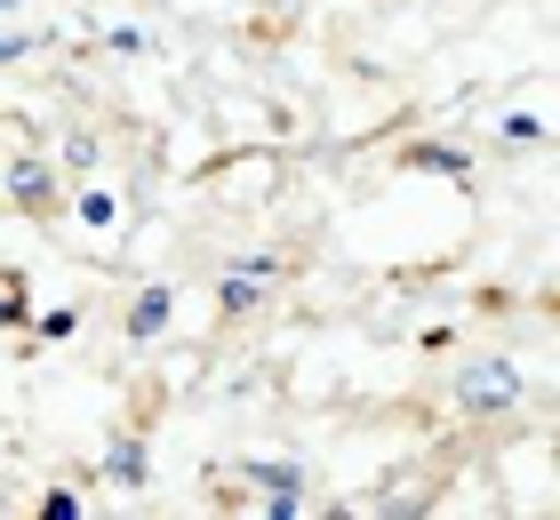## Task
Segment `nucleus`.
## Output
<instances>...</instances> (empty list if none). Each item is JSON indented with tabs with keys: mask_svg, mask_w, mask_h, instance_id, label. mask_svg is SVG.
I'll list each match as a JSON object with an SVG mask.
<instances>
[{
	"mask_svg": "<svg viewBox=\"0 0 560 520\" xmlns=\"http://www.w3.org/2000/svg\"><path fill=\"white\" fill-rule=\"evenodd\" d=\"M521 408V369L513 360H472L465 377H456V416H472V425H497V416Z\"/></svg>",
	"mask_w": 560,
	"mask_h": 520,
	"instance_id": "nucleus-1",
	"label": "nucleus"
},
{
	"mask_svg": "<svg viewBox=\"0 0 560 520\" xmlns=\"http://www.w3.org/2000/svg\"><path fill=\"white\" fill-rule=\"evenodd\" d=\"M168 321H176V289L168 280H144V289L129 297V312H120V336H129V345H161Z\"/></svg>",
	"mask_w": 560,
	"mask_h": 520,
	"instance_id": "nucleus-2",
	"label": "nucleus"
},
{
	"mask_svg": "<svg viewBox=\"0 0 560 520\" xmlns=\"http://www.w3.org/2000/svg\"><path fill=\"white\" fill-rule=\"evenodd\" d=\"M96 473H105V481L120 488V497H137V488L152 481V449H144V432H120L113 449L96 457Z\"/></svg>",
	"mask_w": 560,
	"mask_h": 520,
	"instance_id": "nucleus-3",
	"label": "nucleus"
},
{
	"mask_svg": "<svg viewBox=\"0 0 560 520\" xmlns=\"http://www.w3.org/2000/svg\"><path fill=\"white\" fill-rule=\"evenodd\" d=\"M9 200L16 208H57V169H48L40 152H16L9 161Z\"/></svg>",
	"mask_w": 560,
	"mask_h": 520,
	"instance_id": "nucleus-4",
	"label": "nucleus"
},
{
	"mask_svg": "<svg viewBox=\"0 0 560 520\" xmlns=\"http://www.w3.org/2000/svg\"><path fill=\"white\" fill-rule=\"evenodd\" d=\"M241 481H248V488H265V497H304V481H313V473H304L296 457H248V464H241Z\"/></svg>",
	"mask_w": 560,
	"mask_h": 520,
	"instance_id": "nucleus-5",
	"label": "nucleus"
},
{
	"mask_svg": "<svg viewBox=\"0 0 560 520\" xmlns=\"http://www.w3.org/2000/svg\"><path fill=\"white\" fill-rule=\"evenodd\" d=\"M409 169H424V176H448V185H465V176H472V152H456V145H409Z\"/></svg>",
	"mask_w": 560,
	"mask_h": 520,
	"instance_id": "nucleus-6",
	"label": "nucleus"
},
{
	"mask_svg": "<svg viewBox=\"0 0 560 520\" xmlns=\"http://www.w3.org/2000/svg\"><path fill=\"white\" fill-rule=\"evenodd\" d=\"M257 304H265V289H257L248 273H224V280H217V312H224V328H233V321H248Z\"/></svg>",
	"mask_w": 560,
	"mask_h": 520,
	"instance_id": "nucleus-7",
	"label": "nucleus"
},
{
	"mask_svg": "<svg viewBox=\"0 0 560 520\" xmlns=\"http://www.w3.org/2000/svg\"><path fill=\"white\" fill-rule=\"evenodd\" d=\"M72 217H81L89 232H113L120 217H129V208H120V193H113V185H89L81 200H72Z\"/></svg>",
	"mask_w": 560,
	"mask_h": 520,
	"instance_id": "nucleus-8",
	"label": "nucleus"
},
{
	"mask_svg": "<svg viewBox=\"0 0 560 520\" xmlns=\"http://www.w3.org/2000/svg\"><path fill=\"white\" fill-rule=\"evenodd\" d=\"M24 328H33L40 345H65V336H81V312H72V304H48V312H33Z\"/></svg>",
	"mask_w": 560,
	"mask_h": 520,
	"instance_id": "nucleus-9",
	"label": "nucleus"
},
{
	"mask_svg": "<svg viewBox=\"0 0 560 520\" xmlns=\"http://www.w3.org/2000/svg\"><path fill=\"white\" fill-rule=\"evenodd\" d=\"M33 520H89V505H81V488H48L33 505Z\"/></svg>",
	"mask_w": 560,
	"mask_h": 520,
	"instance_id": "nucleus-10",
	"label": "nucleus"
},
{
	"mask_svg": "<svg viewBox=\"0 0 560 520\" xmlns=\"http://www.w3.org/2000/svg\"><path fill=\"white\" fill-rule=\"evenodd\" d=\"M33 321V304H24V273H9L0 280V328H24Z\"/></svg>",
	"mask_w": 560,
	"mask_h": 520,
	"instance_id": "nucleus-11",
	"label": "nucleus"
},
{
	"mask_svg": "<svg viewBox=\"0 0 560 520\" xmlns=\"http://www.w3.org/2000/svg\"><path fill=\"white\" fill-rule=\"evenodd\" d=\"M40 33H0V65H24V57H40Z\"/></svg>",
	"mask_w": 560,
	"mask_h": 520,
	"instance_id": "nucleus-12",
	"label": "nucleus"
},
{
	"mask_svg": "<svg viewBox=\"0 0 560 520\" xmlns=\"http://www.w3.org/2000/svg\"><path fill=\"white\" fill-rule=\"evenodd\" d=\"M537 137H545L537 113H513V120H504V145H537Z\"/></svg>",
	"mask_w": 560,
	"mask_h": 520,
	"instance_id": "nucleus-13",
	"label": "nucleus"
},
{
	"mask_svg": "<svg viewBox=\"0 0 560 520\" xmlns=\"http://www.w3.org/2000/svg\"><path fill=\"white\" fill-rule=\"evenodd\" d=\"M105 48H113V57H137V48H144V33H137V24H113V33H105Z\"/></svg>",
	"mask_w": 560,
	"mask_h": 520,
	"instance_id": "nucleus-14",
	"label": "nucleus"
},
{
	"mask_svg": "<svg viewBox=\"0 0 560 520\" xmlns=\"http://www.w3.org/2000/svg\"><path fill=\"white\" fill-rule=\"evenodd\" d=\"M257 520H304V497H265Z\"/></svg>",
	"mask_w": 560,
	"mask_h": 520,
	"instance_id": "nucleus-15",
	"label": "nucleus"
},
{
	"mask_svg": "<svg viewBox=\"0 0 560 520\" xmlns=\"http://www.w3.org/2000/svg\"><path fill=\"white\" fill-rule=\"evenodd\" d=\"M320 520H369V505H328Z\"/></svg>",
	"mask_w": 560,
	"mask_h": 520,
	"instance_id": "nucleus-16",
	"label": "nucleus"
},
{
	"mask_svg": "<svg viewBox=\"0 0 560 520\" xmlns=\"http://www.w3.org/2000/svg\"><path fill=\"white\" fill-rule=\"evenodd\" d=\"M9 9H16V0H0V16H9Z\"/></svg>",
	"mask_w": 560,
	"mask_h": 520,
	"instance_id": "nucleus-17",
	"label": "nucleus"
},
{
	"mask_svg": "<svg viewBox=\"0 0 560 520\" xmlns=\"http://www.w3.org/2000/svg\"><path fill=\"white\" fill-rule=\"evenodd\" d=\"M0 520H9V505H0Z\"/></svg>",
	"mask_w": 560,
	"mask_h": 520,
	"instance_id": "nucleus-18",
	"label": "nucleus"
},
{
	"mask_svg": "<svg viewBox=\"0 0 560 520\" xmlns=\"http://www.w3.org/2000/svg\"><path fill=\"white\" fill-rule=\"evenodd\" d=\"M217 520H224V512H217Z\"/></svg>",
	"mask_w": 560,
	"mask_h": 520,
	"instance_id": "nucleus-19",
	"label": "nucleus"
}]
</instances>
